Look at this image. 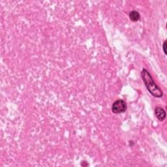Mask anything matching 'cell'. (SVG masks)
<instances>
[{"instance_id": "cell-3", "label": "cell", "mask_w": 167, "mask_h": 167, "mask_svg": "<svg viewBox=\"0 0 167 167\" xmlns=\"http://www.w3.org/2000/svg\"><path fill=\"white\" fill-rule=\"evenodd\" d=\"M155 114L160 122H163L166 117V112L165 110L161 107H156L155 110Z\"/></svg>"}, {"instance_id": "cell-6", "label": "cell", "mask_w": 167, "mask_h": 167, "mask_svg": "<svg viewBox=\"0 0 167 167\" xmlns=\"http://www.w3.org/2000/svg\"><path fill=\"white\" fill-rule=\"evenodd\" d=\"M81 165L84 166H88V163L86 161H82Z\"/></svg>"}, {"instance_id": "cell-1", "label": "cell", "mask_w": 167, "mask_h": 167, "mask_svg": "<svg viewBox=\"0 0 167 167\" xmlns=\"http://www.w3.org/2000/svg\"><path fill=\"white\" fill-rule=\"evenodd\" d=\"M141 77L144 82L147 90L153 97L157 98H161L163 96L162 90L157 86V84L153 80L152 77L149 72L146 69H143L141 72Z\"/></svg>"}, {"instance_id": "cell-2", "label": "cell", "mask_w": 167, "mask_h": 167, "mask_svg": "<svg viewBox=\"0 0 167 167\" xmlns=\"http://www.w3.org/2000/svg\"><path fill=\"white\" fill-rule=\"evenodd\" d=\"M127 104L123 99H118L114 102L112 106V111L114 114L125 112L127 110Z\"/></svg>"}, {"instance_id": "cell-4", "label": "cell", "mask_w": 167, "mask_h": 167, "mask_svg": "<svg viewBox=\"0 0 167 167\" xmlns=\"http://www.w3.org/2000/svg\"><path fill=\"white\" fill-rule=\"evenodd\" d=\"M140 18V15L139 12L136 11H132L129 13V18L133 22H136L138 21Z\"/></svg>"}, {"instance_id": "cell-5", "label": "cell", "mask_w": 167, "mask_h": 167, "mask_svg": "<svg viewBox=\"0 0 167 167\" xmlns=\"http://www.w3.org/2000/svg\"><path fill=\"white\" fill-rule=\"evenodd\" d=\"M163 51H164L165 52V54H167V52H166V41H165L164 42V43H163Z\"/></svg>"}]
</instances>
